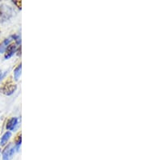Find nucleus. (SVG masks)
Masks as SVG:
<instances>
[{
	"label": "nucleus",
	"instance_id": "1",
	"mask_svg": "<svg viewBox=\"0 0 145 160\" xmlns=\"http://www.w3.org/2000/svg\"><path fill=\"white\" fill-rule=\"evenodd\" d=\"M16 88H17V86L15 83H13L12 80L9 79L7 80L6 82L2 83V87L0 88V92L6 96H11L15 92Z\"/></svg>",
	"mask_w": 145,
	"mask_h": 160
},
{
	"label": "nucleus",
	"instance_id": "2",
	"mask_svg": "<svg viewBox=\"0 0 145 160\" xmlns=\"http://www.w3.org/2000/svg\"><path fill=\"white\" fill-rule=\"evenodd\" d=\"M15 150H16V148H15V147H13V145H8L2 151V160H10V158L13 156Z\"/></svg>",
	"mask_w": 145,
	"mask_h": 160
},
{
	"label": "nucleus",
	"instance_id": "3",
	"mask_svg": "<svg viewBox=\"0 0 145 160\" xmlns=\"http://www.w3.org/2000/svg\"><path fill=\"white\" fill-rule=\"evenodd\" d=\"M18 125V118L17 117H12V119H10L9 121H7L6 125V129L7 130L13 131L15 130L16 127Z\"/></svg>",
	"mask_w": 145,
	"mask_h": 160
},
{
	"label": "nucleus",
	"instance_id": "4",
	"mask_svg": "<svg viewBox=\"0 0 145 160\" xmlns=\"http://www.w3.org/2000/svg\"><path fill=\"white\" fill-rule=\"evenodd\" d=\"M16 51V45H9L8 47L6 49V53H5V55H4V58L5 59H8L11 57H12Z\"/></svg>",
	"mask_w": 145,
	"mask_h": 160
},
{
	"label": "nucleus",
	"instance_id": "5",
	"mask_svg": "<svg viewBox=\"0 0 145 160\" xmlns=\"http://www.w3.org/2000/svg\"><path fill=\"white\" fill-rule=\"evenodd\" d=\"M11 136H12V133H11L10 131L6 132V133L2 135V138H1V140H0V145H1V146H4V145L7 142V141L9 140Z\"/></svg>",
	"mask_w": 145,
	"mask_h": 160
},
{
	"label": "nucleus",
	"instance_id": "6",
	"mask_svg": "<svg viewBox=\"0 0 145 160\" xmlns=\"http://www.w3.org/2000/svg\"><path fill=\"white\" fill-rule=\"evenodd\" d=\"M11 41H12V40L10 39V38L4 40L3 42L0 45V53H4L6 51L8 45L11 43Z\"/></svg>",
	"mask_w": 145,
	"mask_h": 160
},
{
	"label": "nucleus",
	"instance_id": "7",
	"mask_svg": "<svg viewBox=\"0 0 145 160\" xmlns=\"http://www.w3.org/2000/svg\"><path fill=\"white\" fill-rule=\"evenodd\" d=\"M21 70H22V66L21 65H19L15 70H14V78H15V80L16 81H18L21 75Z\"/></svg>",
	"mask_w": 145,
	"mask_h": 160
},
{
	"label": "nucleus",
	"instance_id": "8",
	"mask_svg": "<svg viewBox=\"0 0 145 160\" xmlns=\"http://www.w3.org/2000/svg\"><path fill=\"white\" fill-rule=\"evenodd\" d=\"M21 142H22L21 133H19V136H18V138L16 140V146H15V148L16 149V150H18L19 149V147H20V145H21Z\"/></svg>",
	"mask_w": 145,
	"mask_h": 160
},
{
	"label": "nucleus",
	"instance_id": "9",
	"mask_svg": "<svg viewBox=\"0 0 145 160\" xmlns=\"http://www.w3.org/2000/svg\"><path fill=\"white\" fill-rule=\"evenodd\" d=\"M14 3L16 4L19 9H21V1H14Z\"/></svg>",
	"mask_w": 145,
	"mask_h": 160
},
{
	"label": "nucleus",
	"instance_id": "10",
	"mask_svg": "<svg viewBox=\"0 0 145 160\" xmlns=\"http://www.w3.org/2000/svg\"><path fill=\"white\" fill-rule=\"evenodd\" d=\"M1 78H2V72L0 71V79H1Z\"/></svg>",
	"mask_w": 145,
	"mask_h": 160
},
{
	"label": "nucleus",
	"instance_id": "11",
	"mask_svg": "<svg viewBox=\"0 0 145 160\" xmlns=\"http://www.w3.org/2000/svg\"><path fill=\"white\" fill-rule=\"evenodd\" d=\"M0 154H1V149H0Z\"/></svg>",
	"mask_w": 145,
	"mask_h": 160
}]
</instances>
